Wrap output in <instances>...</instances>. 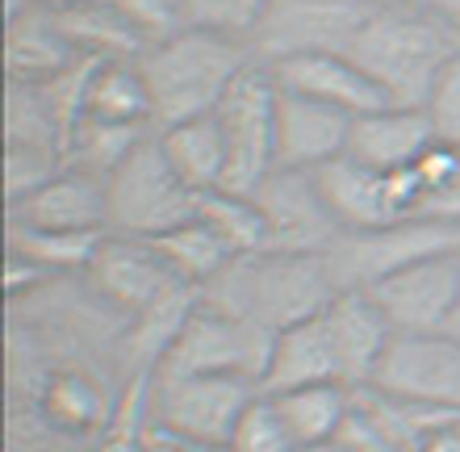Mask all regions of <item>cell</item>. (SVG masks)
Segmentation results:
<instances>
[{"label": "cell", "instance_id": "1", "mask_svg": "<svg viewBox=\"0 0 460 452\" xmlns=\"http://www.w3.org/2000/svg\"><path fill=\"white\" fill-rule=\"evenodd\" d=\"M335 294H340V281H335L327 256L264 252V256L230 260L214 281L197 289V302L247 318L277 335V331L323 315L335 302Z\"/></svg>", "mask_w": 460, "mask_h": 452}, {"label": "cell", "instance_id": "2", "mask_svg": "<svg viewBox=\"0 0 460 452\" xmlns=\"http://www.w3.org/2000/svg\"><path fill=\"white\" fill-rule=\"evenodd\" d=\"M252 63L255 55L247 42L209 34V30H193V25L181 30L176 38H168V42L146 47L138 55V67H143V80L151 88L155 130L218 113L230 84Z\"/></svg>", "mask_w": 460, "mask_h": 452}, {"label": "cell", "instance_id": "3", "mask_svg": "<svg viewBox=\"0 0 460 452\" xmlns=\"http://www.w3.org/2000/svg\"><path fill=\"white\" fill-rule=\"evenodd\" d=\"M460 50V38L414 0H389L373 13L348 55L376 80L389 105L423 110L427 93L444 72V63Z\"/></svg>", "mask_w": 460, "mask_h": 452}, {"label": "cell", "instance_id": "4", "mask_svg": "<svg viewBox=\"0 0 460 452\" xmlns=\"http://www.w3.org/2000/svg\"><path fill=\"white\" fill-rule=\"evenodd\" d=\"M110 231L130 239H159L172 226H181L197 214V193L176 176L168 164L159 135L143 138L130 159L113 172L110 181Z\"/></svg>", "mask_w": 460, "mask_h": 452}, {"label": "cell", "instance_id": "5", "mask_svg": "<svg viewBox=\"0 0 460 452\" xmlns=\"http://www.w3.org/2000/svg\"><path fill=\"white\" fill-rule=\"evenodd\" d=\"M268 356H272V331L226 310H214L206 302H193V310L184 315V323L159 356L155 373H214V377L260 381Z\"/></svg>", "mask_w": 460, "mask_h": 452}, {"label": "cell", "instance_id": "6", "mask_svg": "<svg viewBox=\"0 0 460 452\" xmlns=\"http://www.w3.org/2000/svg\"><path fill=\"white\" fill-rule=\"evenodd\" d=\"M277 110L280 84L268 63L255 59L243 67V75L230 84V93L218 105V126L226 138V189L234 193H255L260 184L277 172Z\"/></svg>", "mask_w": 460, "mask_h": 452}, {"label": "cell", "instance_id": "7", "mask_svg": "<svg viewBox=\"0 0 460 452\" xmlns=\"http://www.w3.org/2000/svg\"><path fill=\"white\" fill-rule=\"evenodd\" d=\"M460 252V226L439 218H402L376 231H348L327 252L340 289H373L394 272L411 269L419 260Z\"/></svg>", "mask_w": 460, "mask_h": 452}, {"label": "cell", "instance_id": "8", "mask_svg": "<svg viewBox=\"0 0 460 452\" xmlns=\"http://www.w3.org/2000/svg\"><path fill=\"white\" fill-rule=\"evenodd\" d=\"M260 394V381L214 373H155L146 390V419L206 444H230V431Z\"/></svg>", "mask_w": 460, "mask_h": 452}, {"label": "cell", "instance_id": "9", "mask_svg": "<svg viewBox=\"0 0 460 452\" xmlns=\"http://www.w3.org/2000/svg\"><path fill=\"white\" fill-rule=\"evenodd\" d=\"M381 0H277L252 38L260 63H280L314 50H343L373 22Z\"/></svg>", "mask_w": 460, "mask_h": 452}, {"label": "cell", "instance_id": "10", "mask_svg": "<svg viewBox=\"0 0 460 452\" xmlns=\"http://www.w3.org/2000/svg\"><path fill=\"white\" fill-rule=\"evenodd\" d=\"M368 390L431 411H460V340L448 331H394Z\"/></svg>", "mask_w": 460, "mask_h": 452}, {"label": "cell", "instance_id": "11", "mask_svg": "<svg viewBox=\"0 0 460 452\" xmlns=\"http://www.w3.org/2000/svg\"><path fill=\"white\" fill-rule=\"evenodd\" d=\"M84 277L97 285V294L105 302H113L130 318H151L168 306L184 302V297H193L189 285L172 277V269L164 264L151 239H130V235L113 231L101 239Z\"/></svg>", "mask_w": 460, "mask_h": 452}, {"label": "cell", "instance_id": "12", "mask_svg": "<svg viewBox=\"0 0 460 452\" xmlns=\"http://www.w3.org/2000/svg\"><path fill=\"white\" fill-rule=\"evenodd\" d=\"M255 206L268 222V252H285V256H327L340 244V218L331 214L327 197L318 189L314 172H293L277 168L260 189H255Z\"/></svg>", "mask_w": 460, "mask_h": 452}, {"label": "cell", "instance_id": "13", "mask_svg": "<svg viewBox=\"0 0 460 452\" xmlns=\"http://www.w3.org/2000/svg\"><path fill=\"white\" fill-rule=\"evenodd\" d=\"M394 331H448L460 310V252L419 260L368 289Z\"/></svg>", "mask_w": 460, "mask_h": 452}, {"label": "cell", "instance_id": "14", "mask_svg": "<svg viewBox=\"0 0 460 452\" xmlns=\"http://www.w3.org/2000/svg\"><path fill=\"white\" fill-rule=\"evenodd\" d=\"M9 222L38 226V231H72V235H110V189L105 176L67 168L25 201L9 206Z\"/></svg>", "mask_w": 460, "mask_h": 452}, {"label": "cell", "instance_id": "15", "mask_svg": "<svg viewBox=\"0 0 460 452\" xmlns=\"http://www.w3.org/2000/svg\"><path fill=\"white\" fill-rule=\"evenodd\" d=\"M277 84L285 93H297V97L323 101V105H335V110L360 118V113H373L381 105H389L385 93L376 88V80L364 72L360 63L343 55V50H314V55H293V59L268 63Z\"/></svg>", "mask_w": 460, "mask_h": 452}, {"label": "cell", "instance_id": "16", "mask_svg": "<svg viewBox=\"0 0 460 452\" xmlns=\"http://www.w3.org/2000/svg\"><path fill=\"white\" fill-rule=\"evenodd\" d=\"M348 135H351V113L280 88L277 168H293V172L327 168L340 155H348Z\"/></svg>", "mask_w": 460, "mask_h": 452}, {"label": "cell", "instance_id": "17", "mask_svg": "<svg viewBox=\"0 0 460 452\" xmlns=\"http://www.w3.org/2000/svg\"><path fill=\"white\" fill-rule=\"evenodd\" d=\"M323 318H327L331 343H335V356H340L343 386L364 390L373 381L389 340H394L389 318L381 315V306L373 302L368 289H340L335 302L323 310Z\"/></svg>", "mask_w": 460, "mask_h": 452}, {"label": "cell", "instance_id": "18", "mask_svg": "<svg viewBox=\"0 0 460 452\" xmlns=\"http://www.w3.org/2000/svg\"><path fill=\"white\" fill-rule=\"evenodd\" d=\"M431 143H436V126H431L427 110L381 105L373 113L351 118L348 155L373 172H402L414 168Z\"/></svg>", "mask_w": 460, "mask_h": 452}, {"label": "cell", "instance_id": "19", "mask_svg": "<svg viewBox=\"0 0 460 452\" xmlns=\"http://www.w3.org/2000/svg\"><path fill=\"white\" fill-rule=\"evenodd\" d=\"M327 381L343 386L340 356H335V343H331L327 318L314 315L305 323H297V327H285L272 335V356H268V368L260 377V390L285 394V390H302V386H327Z\"/></svg>", "mask_w": 460, "mask_h": 452}, {"label": "cell", "instance_id": "20", "mask_svg": "<svg viewBox=\"0 0 460 452\" xmlns=\"http://www.w3.org/2000/svg\"><path fill=\"white\" fill-rule=\"evenodd\" d=\"M80 59L67 34L59 30V17L47 4H34L30 13L4 22V63H9V80L22 84H47L63 75Z\"/></svg>", "mask_w": 460, "mask_h": 452}, {"label": "cell", "instance_id": "21", "mask_svg": "<svg viewBox=\"0 0 460 452\" xmlns=\"http://www.w3.org/2000/svg\"><path fill=\"white\" fill-rule=\"evenodd\" d=\"M155 135H159V147H164L168 164L176 168V176L197 197L214 193V189H226L230 155H226V138H222V126L214 113L209 118H193V122L164 126Z\"/></svg>", "mask_w": 460, "mask_h": 452}, {"label": "cell", "instance_id": "22", "mask_svg": "<svg viewBox=\"0 0 460 452\" xmlns=\"http://www.w3.org/2000/svg\"><path fill=\"white\" fill-rule=\"evenodd\" d=\"M84 118L121 126H151L155 130V105H151V88L143 80L138 59H105L93 67L84 93Z\"/></svg>", "mask_w": 460, "mask_h": 452}, {"label": "cell", "instance_id": "23", "mask_svg": "<svg viewBox=\"0 0 460 452\" xmlns=\"http://www.w3.org/2000/svg\"><path fill=\"white\" fill-rule=\"evenodd\" d=\"M59 30L67 34V42L75 47L80 59H138L146 50V42L130 30V22L113 13L105 0H88L75 9H55Z\"/></svg>", "mask_w": 460, "mask_h": 452}, {"label": "cell", "instance_id": "24", "mask_svg": "<svg viewBox=\"0 0 460 452\" xmlns=\"http://www.w3.org/2000/svg\"><path fill=\"white\" fill-rule=\"evenodd\" d=\"M272 398H277L280 415L302 448V444H327L340 436L343 419L351 415V403H356V390L327 381V386H302V390H285Z\"/></svg>", "mask_w": 460, "mask_h": 452}, {"label": "cell", "instance_id": "25", "mask_svg": "<svg viewBox=\"0 0 460 452\" xmlns=\"http://www.w3.org/2000/svg\"><path fill=\"white\" fill-rule=\"evenodd\" d=\"M197 218L218 235L222 247H226L234 260L264 256L268 252V222L252 193H234V189L201 193L197 197Z\"/></svg>", "mask_w": 460, "mask_h": 452}, {"label": "cell", "instance_id": "26", "mask_svg": "<svg viewBox=\"0 0 460 452\" xmlns=\"http://www.w3.org/2000/svg\"><path fill=\"white\" fill-rule=\"evenodd\" d=\"M151 244H155V252L164 256V264L172 269V277H176L181 285H189L193 294L201 289V285L214 281V277L226 269L230 260H234L226 247H222L218 235L209 231L197 214L189 222H181V226H172L168 235L151 239Z\"/></svg>", "mask_w": 460, "mask_h": 452}, {"label": "cell", "instance_id": "27", "mask_svg": "<svg viewBox=\"0 0 460 452\" xmlns=\"http://www.w3.org/2000/svg\"><path fill=\"white\" fill-rule=\"evenodd\" d=\"M151 135H155L151 126H121V122H101V118H80L72 138H67V147H63V159L72 168L110 181L113 172L130 159V151Z\"/></svg>", "mask_w": 460, "mask_h": 452}, {"label": "cell", "instance_id": "28", "mask_svg": "<svg viewBox=\"0 0 460 452\" xmlns=\"http://www.w3.org/2000/svg\"><path fill=\"white\" fill-rule=\"evenodd\" d=\"M105 235H72V231H38L9 222V256H22L42 272H88Z\"/></svg>", "mask_w": 460, "mask_h": 452}, {"label": "cell", "instance_id": "29", "mask_svg": "<svg viewBox=\"0 0 460 452\" xmlns=\"http://www.w3.org/2000/svg\"><path fill=\"white\" fill-rule=\"evenodd\" d=\"M4 143H38V147L63 151V126L50 110L42 84L9 80V118H4Z\"/></svg>", "mask_w": 460, "mask_h": 452}, {"label": "cell", "instance_id": "30", "mask_svg": "<svg viewBox=\"0 0 460 452\" xmlns=\"http://www.w3.org/2000/svg\"><path fill=\"white\" fill-rule=\"evenodd\" d=\"M42 411L50 423H59L67 431H93L97 423H105V406H101L97 386L80 373H59L47 381L42 390Z\"/></svg>", "mask_w": 460, "mask_h": 452}, {"label": "cell", "instance_id": "31", "mask_svg": "<svg viewBox=\"0 0 460 452\" xmlns=\"http://www.w3.org/2000/svg\"><path fill=\"white\" fill-rule=\"evenodd\" d=\"M67 168L59 147H38V143H4V201L17 206L42 184H50Z\"/></svg>", "mask_w": 460, "mask_h": 452}, {"label": "cell", "instance_id": "32", "mask_svg": "<svg viewBox=\"0 0 460 452\" xmlns=\"http://www.w3.org/2000/svg\"><path fill=\"white\" fill-rule=\"evenodd\" d=\"M226 448L230 452H293L297 440H293L289 423H285V415H280L277 398L260 390L252 398V406L243 411V419L234 423Z\"/></svg>", "mask_w": 460, "mask_h": 452}, {"label": "cell", "instance_id": "33", "mask_svg": "<svg viewBox=\"0 0 460 452\" xmlns=\"http://www.w3.org/2000/svg\"><path fill=\"white\" fill-rule=\"evenodd\" d=\"M277 0H184V13H189V25L193 30H209V34H226L239 38L252 47L255 30L268 17Z\"/></svg>", "mask_w": 460, "mask_h": 452}, {"label": "cell", "instance_id": "34", "mask_svg": "<svg viewBox=\"0 0 460 452\" xmlns=\"http://www.w3.org/2000/svg\"><path fill=\"white\" fill-rule=\"evenodd\" d=\"M105 4L130 22V30L143 38L146 47L168 42V38H176L181 30H189L184 0H105Z\"/></svg>", "mask_w": 460, "mask_h": 452}, {"label": "cell", "instance_id": "35", "mask_svg": "<svg viewBox=\"0 0 460 452\" xmlns=\"http://www.w3.org/2000/svg\"><path fill=\"white\" fill-rule=\"evenodd\" d=\"M423 110H427V118H431V126H436L439 143L460 147V50L444 63V72L436 75Z\"/></svg>", "mask_w": 460, "mask_h": 452}, {"label": "cell", "instance_id": "36", "mask_svg": "<svg viewBox=\"0 0 460 452\" xmlns=\"http://www.w3.org/2000/svg\"><path fill=\"white\" fill-rule=\"evenodd\" d=\"M335 440L348 452H414L411 444H402V436L389 428L385 419H376L368 406L351 403V415L343 419V428Z\"/></svg>", "mask_w": 460, "mask_h": 452}, {"label": "cell", "instance_id": "37", "mask_svg": "<svg viewBox=\"0 0 460 452\" xmlns=\"http://www.w3.org/2000/svg\"><path fill=\"white\" fill-rule=\"evenodd\" d=\"M134 452H230V448L226 444H206V440H193V436H181V431L146 423L138 431V440H134Z\"/></svg>", "mask_w": 460, "mask_h": 452}, {"label": "cell", "instance_id": "38", "mask_svg": "<svg viewBox=\"0 0 460 452\" xmlns=\"http://www.w3.org/2000/svg\"><path fill=\"white\" fill-rule=\"evenodd\" d=\"M423 218H439V222H452V226H460V168L452 172V176L439 184V189H431V193H427Z\"/></svg>", "mask_w": 460, "mask_h": 452}, {"label": "cell", "instance_id": "39", "mask_svg": "<svg viewBox=\"0 0 460 452\" xmlns=\"http://www.w3.org/2000/svg\"><path fill=\"white\" fill-rule=\"evenodd\" d=\"M50 281V272H42L38 264H30V260L22 256H9V294H25V289H34V285Z\"/></svg>", "mask_w": 460, "mask_h": 452}, {"label": "cell", "instance_id": "40", "mask_svg": "<svg viewBox=\"0 0 460 452\" xmlns=\"http://www.w3.org/2000/svg\"><path fill=\"white\" fill-rule=\"evenodd\" d=\"M423 13H431L436 22H444L452 34L460 38V0H414Z\"/></svg>", "mask_w": 460, "mask_h": 452}, {"label": "cell", "instance_id": "41", "mask_svg": "<svg viewBox=\"0 0 460 452\" xmlns=\"http://www.w3.org/2000/svg\"><path fill=\"white\" fill-rule=\"evenodd\" d=\"M419 452H460V419L456 423H444L439 431H431V436L419 444Z\"/></svg>", "mask_w": 460, "mask_h": 452}, {"label": "cell", "instance_id": "42", "mask_svg": "<svg viewBox=\"0 0 460 452\" xmlns=\"http://www.w3.org/2000/svg\"><path fill=\"white\" fill-rule=\"evenodd\" d=\"M293 452H348L340 440H327V444H302V448H293Z\"/></svg>", "mask_w": 460, "mask_h": 452}, {"label": "cell", "instance_id": "43", "mask_svg": "<svg viewBox=\"0 0 460 452\" xmlns=\"http://www.w3.org/2000/svg\"><path fill=\"white\" fill-rule=\"evenodd\" d=\"M47 9H75V4H88V0H42Z\"/></svg>", "mask_w": 460, "mask_h": 452}, {"label": "cell", "instance_id": "44", "mask_svg": "<svg viewBox=\"0 0 460 452\" xmlns=\"http://www.w3.org/2000/svg\"><path fill=\"white\" fill-rule=\"evenodd\" d=\"M381 4H389V0H381Z\"/></svg>", "mask_w": 460, "mask_h": 452}]
</instances>
